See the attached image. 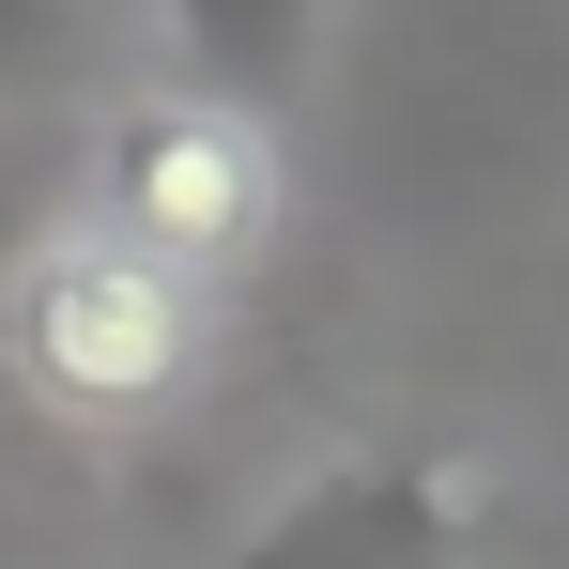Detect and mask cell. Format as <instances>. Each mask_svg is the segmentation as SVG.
<instances>
[{
    "instance_id": "1",
    "label": "cell",
    "mask_w": 569,
    "mask_h": 569,
    "mask_svg": "<svg viewBox=\"0 0 569 569\" xmlns=\"http://www.w3.org/2000/svg\"><path fill=\"white\" fill-rule=\"evenodd\" d=\"M216 355V308L170 262L108 247V231H47L0 278V370L31 385L62 431H154Z\"/></svg>"
},
{
    "instance_id": "2",
    "label": "cell",
    "mask_w": 569,
    "mask_h": 569,
    "mask_svg": "<svg viewBox=\"0 0 569 569\" xmlns=\"http://www.w3.org/2000/svg\"><path fill=\"white\" fill-rule=\"evenodd\" d=\"M278 216H292V170H278V139H262L231 93H139V108H108L93 216H78V231L170 262L186 292H216L231 262L278 247Z\"/></svg>"
}]
</instances>
